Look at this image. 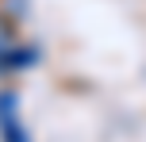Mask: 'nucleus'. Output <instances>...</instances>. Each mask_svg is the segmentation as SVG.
<instances>
[{
  "label": "nucleus",
  "mask_w": 146,
  "mask_h": 142,
  "mask_svg": "<svg viewBox=\"0 0 146 142\" xmlns=\"http://www.w3.org/2000/svg\"><path fill=\"white\" fill-rule=\"evenodd\" d=\"M12 42H15L12 15H4V12H0V54H8V50H12Z\"/></svg>",
  "instance_id": "f03ea898"
},
{
  "label": "nucleus",
  "mask_w": 146,
  "mask_h": 142,
  "mask_svg": "<svg viewBox=\"0 0 146 142\" xmlns=\"http://www.w3.org/2000/svg\"><path fill=\"white\" fill-rule=\"evenodd\" d=\"M31 61H35V50H8V54H0V73L4 69H23Z\"/></svg>",
  "instance_id": "f257e3e1"
},
{
  "label": "nucleus",
  "mask_w": 146,
  "mask_h": 142,
  "mask_svg": "<svg viewBox=\"0 0 146 142\" xmlns=\"http://www.w3.org/2000/svg\"><path fill=\"white\" fill-rule=\"evenodd\" d=\"M23 8H27V4H23V0H8V8H4V15H12V12H15V15H19V12H23Z\"/></svg>",
  "instance_id": "7ed1b4c3"
}]
</instances>
